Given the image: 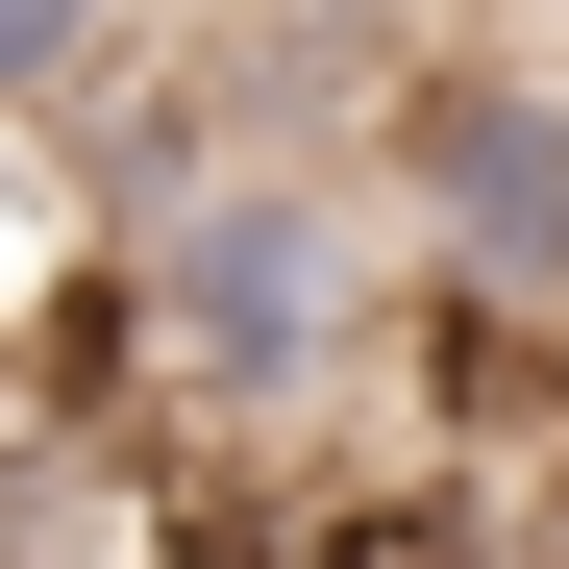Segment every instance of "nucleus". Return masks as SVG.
Wrapping results in <instances>:
<instances>
[{
  "label": "nucleus",
  "mask_w": 569,
  "mask_h": 569,
  "mask_svg": "<svg viewBox=\"0 0 569 569\" xmlns=\"http://www.w3.org/2000/svg\"><path fill=\"white\" fill-rule=\"evenodd\" d=\"M371 223L397 298H446V347L569 371V50H397L371 74Z\"/></svg>",
  "instance_id": "f257e3e1"
},
{
  "label": "nucleus",
  "mask_w": 569,
  "mask_h": 569,
  "mask_svg": "<svg viewBox=\"0 0 569 569\" xmlns=\"http://www.w3.org/2000/svg\"><path fill=\"white\" fill-rule=\"evenodd\" d=\"M124 100V0H0V149H74Z\"/></svg>",
  "instance_id": "f03ea898"
},
{
  "label": "nucleus",
  "mask_w": 569,
  "mask_h": 569,
  "mask_svg": "<svg viewBox=\"0 0 569 569\" xmlns=\"http://www.w3.org/2000/svg\"><path fill=\"white\" fill-rule=\"evenodd\" d=\"M298 26H347L371 74H397V50H470V26H496V0H298Z\"/></svg>",
  "instance_id": "7ed1b4c3"
}]
</instances>
